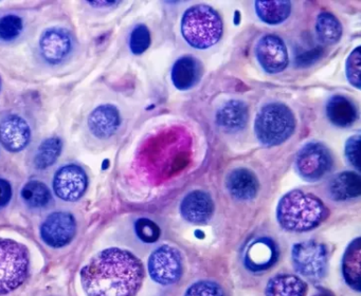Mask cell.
Wrapping results in <instances>:
<instances>
[{
	"label": "cell",
	"mask_w": 361,
	"mask_h": 296,
	"mask_svg": "<svg viewBox=\"0 0 361 296\" xmlns=\"http://www.w3.org/2000/svg\"><path fill=\"white\" fill-rule=\"evenodd\" d=\"M145 266L126 249L111 247L97 254L81 271L87 296H136L145 280Z\"/></svg>",
	"instance_id": "obj_1"
},
{
	"label": "cell",
	"mask_w": 361,
	"mask_h": 296,
	"mask_svg": "<svg viewBox=\"0 0 361 296\" xmlns=\"http://www.w3.org/2000/svg\"><path fill=\"white\" fill-rule=\"evenodd\" d=\"M140 154L149 173L169 177L183 171L191 161V135L183 127L164 128L147 139Z\"/></svg>",
	"instance_id": "obj_2"
},
{
	"label": "cell",
	"mask_w": 361,
	"mask_h": 296,
	"mask_svg": "<svg viewBox=\"0 0 361 296\" xmlns=\"http://www.w3.org/2000/svg\"><path fill=\"white\" fill-rule=\"evenodd\" d=\"M329 216V209L321 199L308 192L295 190L279 201L276 219L288 232H308L320 226Z\"/></svg>",
	"instance_id": "obj_3"
},
{
	"label": "cell",
	"mask_w": 361,
	"mask_h": 296,
	"mask_svg": "<svg viewBox=\"0 0 361 296\" xmlns=\"http://www.w3.org/2000/svg\"><path fill=\"white\" fill-rule=\"evenodd\" d=\"M181 34L190 46L204 50L221 39L223 20L214 8L206 4H196L183 14Z\"/></svg>",
	"instance_id": "obj_4"
},
{
	"label": "cell",
	"mask_w": 361,
	"mask_h": 296,
	"mask_svg": "<svg viewBox=\"0 0 361 296\" xmlns=\"http://www.w3.org/2000/svg\"><path fill=\"white\" fill-rule=\"evenodd\" d=\"M295 129V114L283 103L263 106L255 118V135L265 146L281 145L293 135Z\"/></svg>",
	"instance_id": "obj_5"
},
{
	"label": "cell",
	"mask_w": 361,
	"mask_h": 296,
	"mask_svg": "<svg viewBox=\"0 0 361 296\" xmlns=\"http://www.w3.org/2000/svg\"><path fill=\"white\" fill-rule=\"evenodd\" d=\"M30 257L26 245L0 238V295H6L28 278Z\"/></svg>",
	"instance_id": "obj_6"
},
{
	"label": "cell",
	"mask_w": 361,
	"mask_h": 296,
	"mask_svg": "<svg viewBox=\"0 0 361 296\" xmlns=\"http://www.w3.org/2000/svg\"><path fill=\"white\" fill-rule=\"evenodd\" d=\"M291 257L295 270L310 280H320L326 272L327 249L322 243L314 240L297 243Z\"/></svg>",
	"instance_id": "obj_7"
},
{
	"label": "cell",
	"mask_w": 361,
	"mask_h": 296,
	"mask_svg": "<svg viewBox=\"0 0 361 296\" xmlns=\"http://www.w3.org/2000/svg\"><path fill=\"white\" fill-rule=\"evenodd\" d=\"M333 167V156L326 146L318 142L305 144L298 152L295 168L306 181L322 179Z\"/></svg>",
	"instance_id": "obj_8"
},
{
	"label": "cell",
	"mask_w": 361,
	"mask_h": 296,
	"mask_svg": "<svg viewBox=\"0 0 361 296\" xmlns=\"http://www.w3.org/2000/svg\"><path fill=\"white\" fill-rule=\"evenodd\" d=\"M152 278L160 285H172L180 279L183 260L180 252L171 245H161L153 252L149 259Z\"/></svg>",
	"instance_id": "obj_9"
},
{
	"label": "cell",
	"mask_w": 361,
	"mask_h": 296,
	"mask_svg": "<svg viewBox=\"0 0 361 296\" xmlns=\"http://www.w3.org/2000/svg\"><path fill=\"white\" fill-rule=\"evenodd\" d=\"M77 234L75 217L67 211H56L46 218L41 226V236L50 247H63Z\"/></svg>",
	"instance_id": "obj_10"
},
{
	"label": "cell",
	"mask_w": 361,
	"mask_h": 296,
	"mask_svg": "<svg viewBox=\"0 0 361 296\" xmlns=\"http://www.w3.org/2000/svg\"><path fill=\"white\" fill-rule=\"evenodd\" d=\"M255 55L268 73H280L288 66V52L282 38L274 34L264 35L255 46Z\"/></svg>",
	"instance_id": "obj_11"
},
{
	"label": "cell",
	"mask_w": 361,
	"mask_h": 296,
	"mask_svg": "<svg viewBox=\"0 0 361 296\" xmlns=\"http://www.w3.org/2000/svg\"><path fill=\"white\" fill-rule=\"evenodd\" d=\"M88 178L85 171L77 164H68L56 171L54 190L56 196L65 201H77L87 188Z\"/></svg>",
	"instance_id": "obj_12"
},
{
	"label": "cell",
	"mask_w": 361,
	"mask_h": 296,
	"mask_svg": "<svg viewBox=\"0 0 361 296\" xmlns=\"http://www.w3.org/2000/svg\"><path fill=\"white\" fill-rule=\"evenodd\" d=\"M73 49V38L64 27H54L44 31L39 39L42 56L47 63L58 65L67 58Z\"/></svg>",
	"instance_id": "obj_13"
},
{
	"label": "cell",
	"mask_w": 361,
	"mask_h": 296,
	"mask_svg": "<svg viewBox=\"0 0 361 296\" xmlns=\"http://www.w3.org/2000/svg\"><path fill=\"white\" fill-rule=\"evenodd\" d=\"M30 139V127L20 116L12 114L0 122V143L8 152H22L28 146Z\"/></svg>",
	"instance_id": "obj_14"
},
{
	"label": "cell",
	"mask_w": 361,
	"mask_h": 296,
	"mask_svg": "<svg viewBox=\"0 0 361 296\" xmlns=\"http://www.w3.org/2000/svg\"><path fill=\"white\" fill-rule=\"evenodd\" d=\"M278 247L274 241L267 237H261L247 247L245 266L252 272H262L271 268L278 261Z\"/></svg>",
	"instance_id": "obj_15"
},
{
	"label": "cell",
	"mask_w": 361,
	"mask_h": 296,
	"mask_svg": "<svg viewBox=\"0 0 361 296\" xmlns=\"http://www.w3.org/2000/svg\"><path fill=\"white\" fill-rule=\"evenodd\" d=\"M180 213L191 223H207L214 213V202L206 192L194 190L181 201Z\"/></svg>",
	"instance_id": "obj_16"
},
{
	"label": "cell",
	"mask_w": 361,
	"mask_h": 296,
	"mask_svg": "<svg viewBox=\"0 0 361 296\" xmlns=\"http://www.w3.org/2000/svg\"><path fill=\"white\" fill-rule=\"evenodd\" d=\"M121 124L119 110L111 104L98 106L88 118L90 132L98 139H109Z\"/></svg>",
	"instance_id": "obj_17"
},
{
	"label": "cell",
	"mask_w": 361,
	"mask_h": 296,
	"mask_svg": "<svg viewBox=\"0 0 361 296\" xmlns=\"http://www.w3.org/2000/svg\"><path fill=\"white\" fill-rule=\"evenodd\" d=\"M249 111L246 104L240 99H230L221 106L215 116V122L221 130L235 133L248 123Z\"/></svg>",
	"instance_id": "obj_18"
},
{
	"label": "cell",
	"mask_w": 361,
	"mask_h": 296,
	"mask_svg": "<svg viewBox=\"0 0 361 296\" xmlns=\"http://www.w3.org/2000/svg\"><path fill=\"white\" fill-rule=\"evenodd\" d=\"M172 82L179 90H189L200 82L202 76V65L200 59L187 55L177 59L173 66Z\"/></svg>",
	"instance_id": "obj_19"
},
{
	"label": "cell",
	"mask_w": 361,
	"mask_h": 296,
	"mask_svg": "<svg viewBox=\"0 0 361 296\" xmlns=\"http://www.w3.org/2000/svg\"><path fill=\"white\" fill-rule=\"evenodd\" d=\"M226 186L232 197L242 201L255 198L259 188L257 178L247 168L233 169L226 179Z\"/></svg>",
	"instance_id": "obj_20"
},
{
	"label": "cell",
	"mask_w": 361,
	"mask_h": 296,
	"mask_svg": "<svg viewBox=\"0 0 361 296\" xmlns=\"http://www.w3.org/2000/svg\"><path fill=\"white\" fill-rule=\"evenodd\" d=\"M326 116L336 126L346 128L356 122L358 111L355 104L348 97L335 94L327 101Z\"/></svg>",
	"instance_id": "obj_21"
},
{
	"label": "cell",
	"mask_w": 361,
	"mask_h": 296,
	"mask_svg": "<svg viewBox=\"0 0 361 296\" xmlns=\"http://www.w3.org/2000/svg\"><path fill=\"white\" fill-rule=\"evenodd\" d=\"M329 196L333 200L345 201L361 194V179L354 171H343L331 178L329 184Z\"/></svg>",
	"instance_id": "obj_22"
},
{
	"label": "cell",
	"mask_w": 361,
	"mask_h": 296,
	"mask_svg": "<svg viewBox=\"0 0 361 296\" xmlns=\"http://www.w3.org/2000/svg\"><path fill=\"white\" fill-rule=\"evenodd\" d=\"M307 285L293 274H281L272 277L266 287V296H305Z\"/></svg>",
	"instance_id": "obj_23"
},
{
	"label": "cell",
	"mask_w": 361,
	"mask_h": 296,
	"mask_svg": "<svg viewBox=\"0 0 361 296\" xmlns=\"http://www.w3.org/2000/svg\"><path fill=\"white\" fill-rule=\"evenodd\" d=\"M361 240L356 238L346 249L342 262L344 279L353 289L360 290Z\"/></svg>",
	"instance_id": "obj_24"
},
{
	"label": "cell",
	"mask_w": 361,
	"mask_h": 296,
	"mask_svg": "<svg viewBox=\"0 0 361 296\" xmlns=\"http://www.w3.org/2000/svg\"><path fill=\"white\" fill-rule=\"evenodd\" d=\"M257 17L267 25H280L284 23L291 12L290 1H257L255 4Z\"/></svg>",
	"instance_id": "obj_25"
},
{
	"label": "cell",
	"mask_w": 361,
	"mask_h": 296,
	"mask_svg": "<svg viewBox=\"0 0 361 296\" xmlns=\"http://www.w3.org/2000/svg\"><path fill=\"white\" fill-rule=\"evenodd\" d=\"M316 31L320 42L325 44H335L342 36V25L331 13L322 12L316 21Z\"/></svg>",
	"instance_id": "obj_26"
},
{
	"label": "cell",
	"mask_w": 361,
	"mask_h": 296,
	"mask_svg": "<svg viewBox=\"0 0 361 296\" xmlns=\"http://www.w3.org/2000/svg\"><path fill=\"white\" fill-rule=\"evenodd\" d=\"M62 141L60 137H51L42 142L35 156L37 168L45 169L54 165L62 152Z\"/></svg>",
	"instance_id": "obj_27"
},
{
	"label": "cell",
	"mask_w": 361,
	"mask_h": 296,
	"mask_svg": "<svg viewBox=\"0 0 361 296\" xmlns=\"http://www.w3.org/2000/svg\"><path fill=\"white\" fill-rule=\"evenodd\" d=\"M25 203L33 209L46 206L51 200V192L43 182L32 180L25 184L22 190Z\"/></svg>",
	"instance_id": "obj_28"
},
{
	"label": "cell",
	"mask_w": 361,
	"mask_h": 296,
	"mask_svg": "<svg viewBox=\"0 0 361 296\" xmlns=\"http://www.w3.org/2000/svg\"><path fill=\"white\" fill-rule=\"evenodd\" d=\"M23 19L18 15L8 14L0 18V39L11 42L22 33Z\"/></svg>",
	"instance_id": "obj_29"
},
{
	"label": "cell",
	"mask_w": 361,
	"mask_h": 296,
	"mask_svg": "<svg viewBox=\"0 0 361 296\" xmlns=\"http://www.w3.org/2000/svg\"><path fill=\"white\" fill-rule=\"evenodd\" d=\"M151 44V33L145 25H138L134 27L130 37V48L134 54L145 53Z\"/></svg>",
	"instance_id": "obj_30"
},
{
	"label": "cell",
	"mask_w": 361,
	"mask_h": 296,
	"mask_svg": "<svg viewBox=\"0 0 361 296\" xmlns=\"http://www.w3.org/2000/svg\"><path fill=\"white\" fill-rule=\"evenodd\" d=\"M135 230H136L137 236L143 242H156L160 237L159 226L155 222L147 219V218H141V219L137 220L136 224H135Z\"/></svg>",
	"instance_id": "obj_31"
},
{
	"label": "cell",
	"mask_w": 361,
	"mask_h": 296,
	"mask_svg": "<svg viewBox=\"0 0 361 296\" xmlns=\"http://www.w3.org/2000/svg\"><path fill=\"white\" fill-rule=\"evenodd\" d=\"M360 47H357L355 50L352 51L350 56L346 61V78L350 85L356 87L357 89L360 88V68H361V54Z\"/></svg>",
	"instance_id": "obj_32"
},
{
	"label": "cell",
	"mask_w": 361,
	"mask_h": 296,
	"mask_svg": "<svg viewBox=\"0 0 361 296\" xmlns=\"http://www.w3.org/2000/svg\"><path fill=\"white\" fill-rule=\"evenodd\" d=\"M185 296H226L223 288L211 280H200L193 283Z\"/></svg>",
	"instance_id": "obj_33"
},
{
	"label": "cell",
	"mask_w": 361,
	"mask_h": 296,
	"mask_svg": "<svg viewBox=\"0 0 361 296\" xmlns=\"http://www.w3.org/2000/svg\"><path fill=\"white\" fill-rule=\"evenodd\" d=\"M359 145H360V135L357 133V135L348 137L345 147H344V154H345L346 159L357 171L360 169V166H359Z\"/></svg>",
	"instance_id": "obj_34"
},
{
	"label": "cell",
	"mask_w": 361,
	"mask_h": 296,
	"mask_svg": "<svg viewBox=\"0 0 361 296\" xmlns=\"http://www.w3.org/2000/svg\"><path fill=\"white\" fill-rule=\"evenodd\" d=\"M323 50L321 47H314L312 49H307L303 52H299L295 57V65L298 67H308L320 59Z\"/></svg>",
	"instance_id": "obj_35"
},
{
	"label": "cell",
	"mask_w": 361,
	"mask_h": 296,
	"mask_svg": "<svg viewBox=\"0 0 361 296\" xmlns=\"http://www.w3.org/2000/svg\"><path fill=\"white\" fill-rule=\"evenodd\" d=\"M12 198L11 184L0 178V207L6 206Z\"/></svg>",
	"instance_id": "obj_36"
},
{
	"label": "cell",
	"mask_w": 361,
	"mask_h": 296,
	"mask_svg": "<svg viewBox=\"0 0 361 296\" xmlns=\"http://www.w3.org/2000/svg\"><path fill=\"white\" fill-rule=\"evenodd\" d=\"M92 6H111L114 4H117L115 1H96V2H90Z\"/></svg>",
	"instance_id": "obj_37"
},
{
	"label": "cell",
	"mask_w": 361,
	"mask_h": 296,
	"mask_svg": "<svg viewBox=\"0 0 361 296\" xmlns=\"http://www.w3.org/2000/svg\"><path fill=\"white\" fill-rule=\"evenodd\" d=\"M314 296H334L333 293L329 291H321L319 293L314 294Z\"/></svg>",
	"instance_id": "obj_38"
},
{
	"label": "cell",
	"mask_w": 361,
	"mask_h": 296,
	"mask_svg": "<svg viewBox=\"0 0 361 296\" xmlns=\"http://www.w3.org/2000/svg\"><path fill=\"white\" fill-rule=\"evenodd\" d=\"M0 87H1V80H0Z\"/></svg>",
	"instance_id": "obj_39"
}]
</instances>
